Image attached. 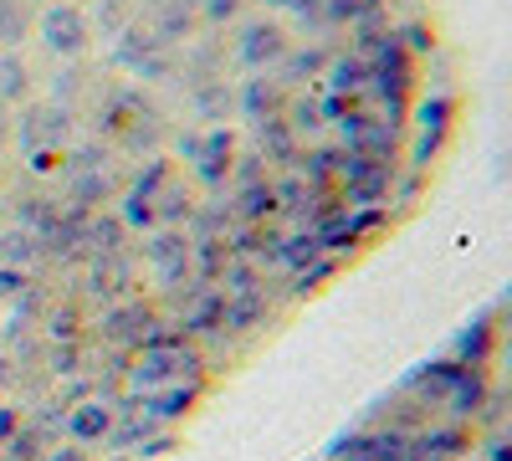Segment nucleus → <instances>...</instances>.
<instances>
[{
    "label": "nucleus",
    "mask_w": 512,
    "mask_h": 461,
    "mask_svg": "<svg viewBox=\"0 0 512 461\" xmlns=\"http://www.w3.org/2000/svg\"><path fill=\"white\" fill-rule=\"evenodd\" d=\"M497 333L425 369L395 410L359 431L333 461H502L497 436Z\"/></svg>",
    "instance_id": "f257e3e1"
}]
</instances>
